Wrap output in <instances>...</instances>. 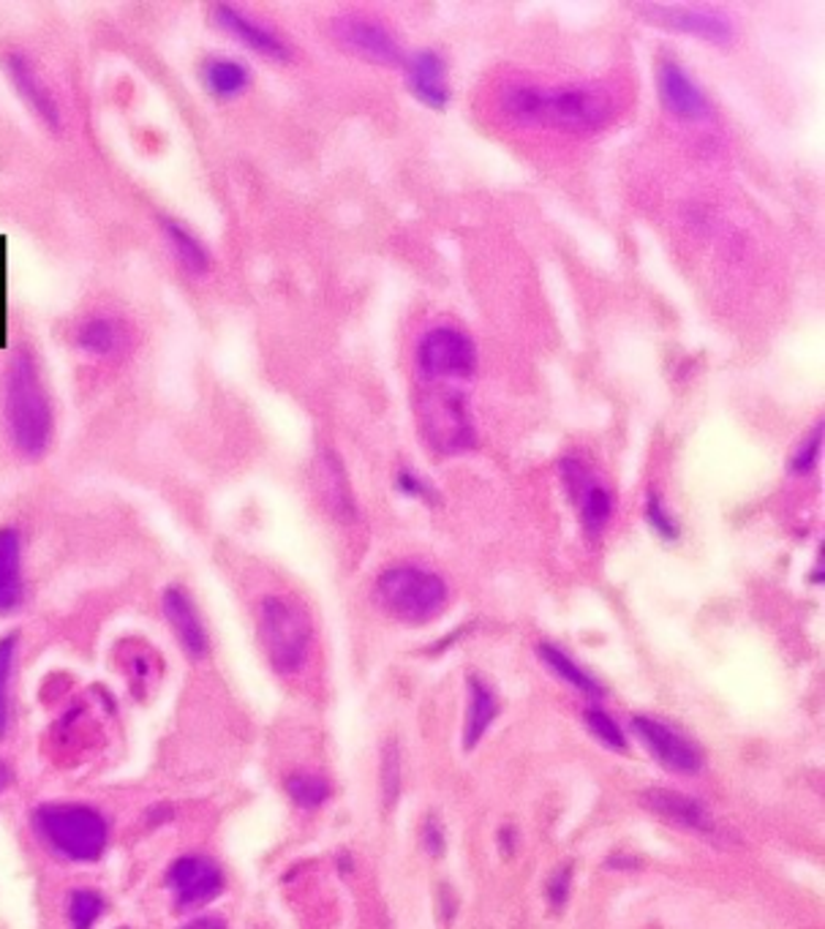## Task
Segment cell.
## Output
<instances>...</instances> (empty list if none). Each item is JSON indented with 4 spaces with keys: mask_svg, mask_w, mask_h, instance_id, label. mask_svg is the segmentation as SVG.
<instances>
[{
    "mask_svg": "<svg viewBox=\"0 0 825 929\" xmlns=\"http://www.w3.org/2000/svg\"><path fill=\"white\" fill-rule=\"evenodd\" d=\"M33 829L66 862H98L109 845L107 818L87 804H42Z\"/></svg>",
    "mask_w": 825,
    "mask_h": 929,
    "instance_id": "3957f363",
    "label": "cell"
},
{
    "mask_svg": "<svg viewBox=\"0 0 825 929\" xmlns=\"http://www.w3.org/2000/svg\"><path fill=\"white\" fill-rule=\"evenodd\" d=\"M161 229H164V237L167 243H170L178 265L194 278L207 276V270H211V254L202 246L200 237L185 229L180 222H172V218H161Z\"/></svg>",
    "mask_w": 825,
    "mask_h": 929,
    "instance_id": "7402d4cb",
    "label": "cell"
},
{
    "mask_svg": "<svg viewBox=\"0 0 825 929\" xmlns=\"http://www.w3.org/2000/svg\"><path fill=\"white\" fill-rule=\"evenodd\" d=\"M417 369L428 382L469 380L478 371V346L456 328H433L417 346Z\"/></svg>",
    "mask_w": 825,
    "mask_h": 929,
    "instance_id": "52a82bcc",
    "label": "cell"
},
{
    "mask_svg": "<svg viewBox=\"0 0 825 929\" xmlns=\"http://www.w3.org/2000/svg\"><path fill=\"white\" fill-rule=\"evenodd\" d=\"M583 719H586V725H589L591 734H594L602 745L615 752H626V736L613 717H608V714L600 712V708H589V712L583 714Z\"/></svg>",
    "mask_w": 825,
    "mask_h": 929,
    "instance_id": "f1b7e54d",
    "label": "cell"
},
{
    "mask_svg": "<svg viewBox=\"0 0 825 929\" xmlns=\"http://www.w3.org/2000/svg\"><path fill=\"white\" fill-rule=\"evenodd\" d=\"M77 346L93 357H120L131 346V330L115 317H93L79 324Z\"/></svg>",
    "mask_w": 825,
    "mask_h": 929,
    "instance_id": "ffe728a7",
    "label": "cell"
},
{
    "mask_svg": "<svg viewBox=\"0 0 825 929\" xmlns=\"http://www.w3.org/2000/svg\"><path fill=\"white\" fill-rule=\"evenodd\" d=\"M502 109L523 126H548L567 134H597L613 120L615 104L600 85L539 88L513 83L502 90Z\"/></svg>",
    "mask_w": 825,
    "mask_h": 929,
    "instance_id": "6da1fadb",
    "label": "cell"
},
{
    "mask_svg": "<svg viewBox=\"0 0 825 929\" xmlns=\"http://www.w3.org/2000/svg\"><path fill=\"white\" fill-rule=\"evenodd\" d=\"M646 519H649V524L654 526V532L660 534L662 540H676V537H678V524H676V519H673V515L667 513L665 504H662V499L656 496V493H649V502H646Z\"/></svg>",
    "mask_w": 825,
    "mask_h": 929,
    "instance_id": "f546056e",
    "label": "cell"
},
{
    "mask_svg": "<svg viewBox=\"0 0 825 929\" xmlns=\"http://www.w3.org/2000/svg\"><path fill=\"white\" fill-rule=\"evenodd\" d=\"M641 804L671 826L700 834V837H719V823L711 815V810L703 801L687 797V793L671 791V788H652V791H643Z\"/></svg>",
    "mask_w": 825,
    "mask_h": 929,
    "instance_id": "4fadbf2b",
    "label": "cell"
},
{
    "mask_svg": "<svg viewBox=\"0 0 825 929\" xmlns=\"http://www.w3.org/2000/svg\"><path fill=\"white\" fill-rule=\"evenodd\" d=\"M632 728H635V734L641 736V741L649 747V752H652L665 769L678 771V775H697V771L706 766L703 752L697 750L687 736L678 734L676 728H671V725L652 717H635L632 719Z\"/></svg>",
    "mask_w": 825,
    "mask_h": 929,
    "instance_id": "7c38bea8",
    "label": "cell"
},
{
    "mask_svg": "<svg viewBox=\"0 0 825 929\" xmlns=\"http://www.w3.org/2000/svg\"><path fill=\"white\" fill-rule=\"evenodd\" d=\"M537 654H539V660H543V663L561 679V682L569 684V687L580 690V693L591 695V698H602V695H606V690L600 687V682H597L594 676H589V673L575 663L572 658H567L561 649H556L554 643H539Z\"/></svg>",
    "mask_w": 825,
    "mask_h": 929,
    "instance_id": "d4e9b609",
    "label": "cell"
},
{
    "mask_svg": "<svg viewBox=\"0 0 825 929\" xmlns=\"http://www.w3.org/2000/svg\"><path fill=\"white\" fill-rule=\"evenodd\" d=\"M202 83L221 102H229L251 85V72L232 57H211L202 66Z\"/></svg>",
    "mask_w": 825,
    "mask_h": 929,
    "instance_id": "cb8c5ba5",
    "label": "cell"
},
{
    "mask_svg": "<svg viewBox=\"0 0 825 929\" xmlns=\"http://www.w3.org/2000/svg\"><path fill=\"white\" fill-rule=\"evenodd\" d=\"M17 641H20L17 632L0 638V739H6L11 723V676H14Z\"/></svg>",
    "mask_w": 825,
    "mask_h": 929,
    "instance_id": "484cf974",
    "label": "cell"
},
{
    "mask_svg": "<svg viewBox=\"0 0 825 929\" xmlns=\"http://www.w3.org/2000/svg\"><path fill=\"white\" fill-rule=\"evenodd\" d=\"M447 597L450 589L444 578L417 565L390 567L376 580V600L382 602V608L409 624H422L439 617L447 606Z\"/></svg>",
    "mask_w": 825,
    "mask_h": 929,
    "instance_id": "5b68a950",
    "label": "cell"
},
{
    "mask_svg": "<svg viewBox=\"0 0 825 929\" xmlns=\"http://www.w3.org/2000/svg\"><path fill=\"white\" fill-rule=\"evenodd\" d=\"M404 72L406 85H409V90L415 93L420 102H426L428 107L433 109L447 107V102H450V83H447V66L439 52H415V55L404 61Z\"/></svg>",
    "mask_w": 825,
    "mask_h": 929,
    "instance_id": "ac0fdd59",
    "label": "cell"
},
{
    "mask_svg": "<svg viewBox=\"0 0 825 929\" xmlns=\"http://www.w3.org/2000/svg\"><path fill=\"white\" fill-rule=\"evenodd\" d=\"M417 417H420L426 442L441 456L472 450L478 442V431L469 415V401L456 387L436 382L433 387L422 391L417 398Z\"/></svg>",
    "mask_w": 825,
    "mask_h": 929,
    "instance_id": "8992f818",
    "label": "cell"
},
{
    "mask_svg": "<svg viewBox=\"0 0 825 929\" xmlns=\"http://www.w3.org/2000/svg\"><path fill=\"white\" fill-rule=\"evenodd\" d=\"M161 608H164V617L185 654L194 660H205L211 654V638H207L205 621H202L189 591L183 586H167L164 595H161Z\"/></svg>",
    "mask_w": 825,
    "mask_h": 929,
    "instance_id": "9a60e30c",
    "label": "cell"
},
{
    "mask_svg": "<svg viewBox=\"0 0 825 929\" xmlns=\"http://www.w3.org/2000/svg\"><path fill=\"white\" fill-rule=\"evenodd\" d=\"M559 469L569 499H572L580 513L583 532L591 540L602 537V532L610 524V515H613V493H610V488L602 483V478H597V472L589 463L575 456L561 458Z\"/></svg>",
    "mask_w": 825,
    "mask_h": 929,
    "instance_id": "9c48e42d",
    "label": "cell"
},
{
    "mask_svg": "<svg viewBox=\"0 0 825 929\" xmlns=\"http://www.w3.org/2000/svg\"><path fill=\"white\" fill-rule=\"evenodd\" d=\"M104 908H107V903H104L101 894L93 891V888H77L68 897V927L93 929V925L101 919Z\"/></svg>",
    "mask_w": 825,
    "mask_h": 929,
    "instance_id": "83f0119b",
    "label": "cell"
},
{
    "mask_svg": "<svg viewBox=\"0 0 825 929\" xmlns=\"http://www.w3.org/2000/svg\"><path fill=\"white\" fill-rule=\"evenodd\" d=\"M638 14L646 17L652 25L667 28V31L689 33V36L703 39L717 46H728L736 42V25L725 11L711 9V6H662L643 3L635 6Z\"/></svg>",
    "mask_w": 825,
    "mask_h": 929,
    "instance_id": "30bf717a",
    "label": "cell"
},
{
    "mask_svg": "<svg viewBox=\"0 0 825 929\" xmlns=\"http://www.w3.org/2000/svg\"><path fill=\"white\" fill-rule=\"evenodd\" d=\"M183 929H226V925L216 916H202V919L191 921V925H185Z\"/></svg>",
    "mask_w": 825,
    "mask_h": 929,
    "instance_id": "d590c367",
    "label": "cell"
},
{
    "mask_svg": "<svg viewBox=\"0 0 825 929\" xmlns=\"http://www.w3.org/2000/svg\"><path fill=\"white\" fill-rule=\"evenodd\" d=\"M259 641L267 660L283 676L303 671L311 649V621L306 611L287 597L270 595L259 602L257 611Z\"/></svg>",
    "mask_w": 825,
    "mask_h": 929,
    "instance_id": "277c9868",
    "label": "cell"
},
{
    "mask_svg": "<svg viewBox=\"0 0 825 929\" xmlns=\"http://www.w3.org/2000/svg\"><path fill=\"white\" fill-rule=\"evenodd\" d=\"M120 929H129V927H120Z\"/></svg>",
    "mask_w": 825,
    "mask_h": 929,
    "instance_id": "74e56055",
    "label": "cell"
},
{
    "mask_svg": "<svg viewBox=\"0 0 825 929\" xmlns=\"http://www.w3.org/2000/svg\"><path fill=\"white\" fill-rule=\"evenodd\" d=\"M213 20L221 31H226L229 36H235L237 42H243L248 50L259 52V55L270 57V61H289L292 57V46L283 42L276 31H270L267 25H259L254 17L243 14L235 6L221 3L213 9Z\"/></svg>",
    "mask_w": 825,
    "mask_h": 929,
    "instance_id": "2e32d148",
    "label": "cell"
},
{
    "mask_svg": "<svg viewBox=\"0 0 825 929\" xmlns=\"http://www.w3.org/2000/svg\"><path fill=\"white\" fill-rule=\"evenodd\" d=\"M821 445H823V426H817L815 431H812V437H806L804 445L799 447V452H795L793 461H790V469H793L795 474H810L812 469H815L817 458H821Z\"/></svg>",
    "mask_w": 825,
    "mask_h": 929,
    "instance_id": "4dcf8cb0",
    "label": "cell"
},
{
    "mask_svg": "<svg viewBox=\"0 0 825 929\" xmlns=\"http://www.w3.org/2000/svg\"><path fill=\"white\" fill-rule=\"evenodd\" d=\"M569 884H572V864H565V867L556 869V875L548 884V899L554 908H561L569 897Z\"/></svg>",
    "mask_w": 825,
    "mask_h": 929,
    "instance_id": "d6a6232c",
    "label": "cell"
},
{
    "mask_svg": "<svg viewBox=\"0 0 825 929\" xmlns=\"http://www.w3.org/2000/svg\"><path fill=\"white\" fill-rule=\"evenodd\" d=\"M422 840H426V847L431 856H441L444 853V832H441L439 821L433 815H428L426 826H422Z\"/></svg>",
    "mask_w": 825,
    "mask_h": 929,
    "instance_id": "e575fe53",
    "label": "cell"
},
{
    "mask_svg": "<svg viewBox=\"0 0 825 929\" xmlns=\"http://www.w3.org/2000/svg\"><path fill=\"white\" fill-rule=\"evenodd\" d=\"M319 488H322L324 504H328L335 519H357V504H354L352 485H349L346 469L335 452H324L322 461H319Z\"/></svg>",
    "mask_w": 825,
    "mask_h": 929,
    "instance_id": "44dd1931",
    "label": "cell"
},
{
    "mask_svg": "<svg viewBox=\"0 0 825 929\" xmlns=\"http://www.w3.org/2000/svg\"><path fill=\"white\" fill-rule=\"evenodd\" d=\"M167 888L174 897V908L191 910L213 903L224 891V873L205 856H183L167 869Z\"/></svg>",
    "mask_w": 825,
    "mask_h": 929,
    "instance_id": "8fae6325",
    "label": "cell"
},
{
    "mask_svg": "<svg viewBox=\"0 0 825 929\" xmlns=\"http://www.w3.org/2000/svg\"><path fill=\"white\" fill-rule=\"evenodd\" d=\"M660 98L662 107L678 120L703 124L714 120V107L708 96L697 88V83L682 68V63L665 61L660 66Z\"/></svg>",
    "mask_w": 825,
    "mask_h": 929,
    "instance_id": "5bb4252c",
    "label": "cell"
},
{
    "mask_svg": "<svg viewBox=\"0 0 825 929\" xmlns=\"http://www.w3.org/2000/svg\"><path fill=\"white\" fill-rule=\"evenodd\" d=\"M382 786H385L387 804H393L400 791V758L398 745H393V741L385 747V758H382Z\"/></svg>",
    "mask_w": 825,
    "mask_h": 929,
    "instance_id": "1f68e13d",
    "label": "cell"
},
{
    "mask_svg": "<svg viewBox=\"0 0 825 929\" xmlns=\"http://www.w3.org/2000/svg\"><path fill=\"white\" fill-rule=\"evenodd\" d=\"M11 782H14V771H11L9 764H3V760H0V791H6Z\"/></svg>",
    "mask_w": 825,
    "mask_h": 929,
    "instance_id": "8d00e7d4",
    "label": "cell"
},
{
    "mask_svg": "<svg viewBox=\"0 0 825 929\" xmlns=\"http://www.w3.org/2000/svg\"><path fill=\"white\" fill-rule=\"evenodd\" d=\"M496 717H499L496 695L491 693V687H488L482 679L469 676V717H467V730H463V747H467V750H474Z\"/></svg>",
    "mask_w": 825,
    "mask_h": 929,
    "instance_id": "603a6c76",
    "label": "cell"
},
{
    "mask_svg": "<svg viewBox=\"0 0 825 929\" xmlns=\"http://www.w3.org/2000/svg\"><path fill=\"white\" fill-rule=\"evenodd\" d=\"M3 63L17 93L31 104L33 113H36L52 131H61V109H57L55 96L46 88V83L42 79V74L36 72V66L31 63V57L20 55V52H11V55H6Z\"/></svg>",
    "mask_w": 825,
    "mask_h": 929,
    "instance_id": "e0dca14e",
    "label": "cell"
},
{
    "mask_svg": "<svg viewBox=\"0 0 825 929\" xmlns=\"http://www.w3.org/2000/svg\"><path fill=\"white\" fill-rule=\"evenodd\" d=\"M395 483H398L400 491L409 493V496H417V499H433L431 485H428L426 480L420 478V474L400 472V474H398V480H395Z\"/></svg>",
    "mask_w": 825,
    "mask_h": 929,
    "instance_id": "836d02e7",
    "label": "cell"
},
{
    "mask_svg": "<svg viewBox=\"0 0 825 929\" xmlns=\"http://www.w3.org/2000/svg\"><path fill=\"white\" fill-rule=\"evenodd\" d=\"M330 33L333 39L344 46L352 55L363 57L368 63H379V66H404V50H400L398 39L390 28L382 20L360 11H349V14L335 17L330 22Z\"/></svg>",
    "mask_w": 825,
    "mask_h": 929,
    "instance_id": "ba28073f",
    "label": "cell"
},
{
    "mask_svg": "<svg viewBox=\"0 0 825 929\" xmlns=\"http://www.w3.org/2000/svg\"><path fill=\"white\" fill-rule=\"evenodd\" d=\"M22 534L14 526H0V617L22 606Z\"/></svg>",
    "mask_w": 825,
    "mask_h": 929,
    "instance_id": "d6986e66",
    "label": "cell"
},
{
    "mask_svg": "<svg viewBox=\"0 0 825 929\" xmlns=\"http://www.w3.org/2000/svg\"><path fill=\"white\" fill-rule=\"evenodd\" d=\"M287 793L298 807L313 810V807H322L330 799V786L319 775L294 771V775L287 777Z\"/></svg>",
    "mask_w": 825,
    "mask_h": 929,
    "instance_id": "4316f807",
    "label": "cell"
},
{
    "mask_svg": "<svg viewBox=\"0 0 825 929\" xmlns=\"http://www.w3.org/2000/svg\"><path fill=\"white\" fill-rule=\"evenodd\" d=\"M3 420L9 439L25 458L36 461L52 442V406L33 354L20 350L3 374Z\"/></svg>",
    "mask_w": 825,
    "mask_h": 929,
    "instance_id": "7a4b0ae2",
    "label": "cell"
}]
</instances>
